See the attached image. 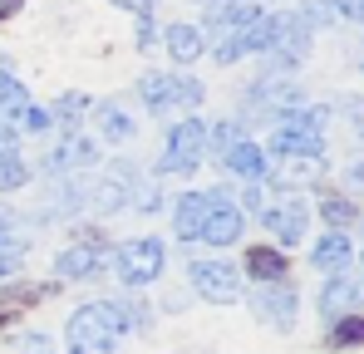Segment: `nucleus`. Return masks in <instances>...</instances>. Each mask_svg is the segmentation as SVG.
Returning <instances> with one entry per match:
<instances>
[{
    "label": "nucleus",
    "instance_id": "obj_1",
    "mask_svg": "<svg viewBox=\"0 0 364 354\" xmlns=\"http://www.w3.org/2000/svg\"><path fill=\"white\" fill-rule=\"evenodd\" d=\"M123 330H128L123 305L94 300V305H79L74 310V320L64 325V345H69V354H114Z\"/></svg>",
    "mask_w": 364,
    "mask_h": 354
},
{
    "label": "nucleus",
    "instance_id": "obj_2",
    "mask_svg": "<svg viewBox=\"0 0 364 354\" xmlns=\"http://www.w3.org/2000/svg\"><path fill=\"white\" fill-rule=\"evenodd\" d=\"M207 153V123L202 118H182L178 128L168 133V148H163V173H192Z\"/></svg>",
    "mask_w": 364,
    "mask_h": 354
},
{
    "label": "nucleus",
    "instance_id": "obj_3",
    "mask_svg": "<svg viewBox=\"0 0 364 354\" xmlns=\"http://www.w3.org/2000/svg\"><path fill=\"white\" fill-rule=\"evenodd\" d=\"M158 271H163V241L138 236L119 251V276L128 286H148V281H158Z\"/></svg>",
    "mask_w": 364,
    "mask_h": 354
},
{
    "label": "nucleus",
    "instance_id": "obj_4",
    "mask_svg": "<svg viewBox=\"0 0 364 354\" xmlns=\"http://www.w3.org/2000/svg\"><path fill=\"white\" fill-rule=\"evenodd\" d=\"M187 276H192V291L202 295V300H217V305L242 300V281H237V271L222 266V261H192Z\"/></svg>",
    "mask_w": 364,
    "mask_h": 354
},
{
    "label": "nucleus",
    "instance_id": "obj_5",
    "mask_svg": "<svg viewBox=\"0 0 364 354\" xmlns=\"http://www.w3.org/2000/svg\"><path fill=\"white\" fill-rule=\"evenodd\" d=\"M266 55L286 59V64H296V59L310 55V20H305L301 10L276 15V30H271V50H266Z\"/></svg>",
    "mask_w": 364,
    "mask_h": 354
},
{
    "label": "nucleus",
    "instance_id": "obj_6",
    "mask_svg": "<svg viewBox=\"0 0 364 354\" xmlns=\"http://www.w3.org/2000/svg\"><path fill=\"white\" fill-rule=\"evenodd\" d=\"M296 291L286 286V281H261V291L251 295V310L261 315V320H271L276 330H291L296 325Z\"/></svg>",
    "mask_w": 364,
    "mask_h": 354
},
{
    "label": "nucleus",
    "instance_id": "obj_7",
    "mask_svg": "<svg viewBox=\"0 0 364 354\" xmlns=\"http://www.w3.org/2000/svg\"><path fill=\"white\" fill-rule=\"evenodd\" d=\"M261 222H266L271 232L281 236L286 246H296V241H305V227H310V207H305L301 197H281V202L261 207Z\"/></svg>",
    "mask_w": 364,
    "mask_h": 354
},
{
    "label": "nucleus",
    "instance_id": "obj_8",
    "mask_svg": "<svg viewBox=\"0 0 364 354\" xmlns=\"http://www.w3.org/2000/svg\"><path fill=\"white\" fill-rule=\"evenodd\" d=\"M271 153H281V158H320V153H325V133L281 118V128H276V138H271Z\"/></svg>",
    "mask_w": 364,
    "mask_h": 354
},
{
    "label": "nucleus",
    "instance_id": "obj_9",
    "mask_svg": "<svg viewBox=\"0 0 364 354\" xmlns=\"http://www.w3.org/2000/svg\"><path fill=\"white\" fill-rule=\"evenodd\" d=\"M217 202L207 197V192H182L178 197V212H173V227H178V241H197L202 232V222H207V212H212Z\"/></svg>",
    "mask_w": 364,
    "mask_h": 354
},
{
    "label": "nucleus",
    "instance_id": "obj_10",
    "mask_svg": "<svg viewBox=\"0 0 364 354\" xmlns=\"http://www.w3.org/2000/svg\"><path fill=\"white\" fill-rule=\"evenodd\" d=\"M89 163H99V148L89 143V138H79V133H69L60 148L45 158V168L60 177V173H74V168H89Z\"/></svg>",
    "mask_w": 364,
    "mask_h": 354
},
{
    "label": "nucleus",
    "instance_id": "obj_11",
    "mask_svg": "<svg viewBox=\"0 0 364 354\" xmlns=\"http://www.w3.org/2000/svg\"><path fill=\"white\" fill-rule=\"evenodd\" d=\"M104 266V246L99 241H84V246H69L55 256V276L64 281H79V276H89V271H99Z\"/></svg>",
    "mask_w": 364,
    "mask_h": 354
},
{
    "label": "nucleus",
    "instance_id": "obj_12",
    "mask_svg": "<svg viewBox=\"0 0 364 354\" xmlns=\"http://www.w3.org/2000/svg\"><path fill=\"white\" fill-rule=\"evenodd\" d=\"M360 305V281L355 276H335L325 291H320V315L325 320H340V315H350Z\"/></svg>",
    "mask_w": 364,
    "mask_h": 354
},
{
    "label": "nucleus",
    "instance_id": "obj_13",
    "mask_svg": "<svg viewBox=\"0 0 364 354\" xmlns=\"http://www.w3.org/2000/svg\"><path fill=\"white\" fill-rule=\"evenodd\" d=\"M197 236H202V241H212V246H232V241H242V212H237V207H227V202H222V207H212Z\"/></svg>",
    "mask_w": 364,
    "mask_h": 354
},
{
    "label": "nucleus",
    "instance_id": "obj_14",
    "mask_svg": "<svg viewBox=\"0 0 364 354\" xmlns=\"http://www.w3.org/2000/svg\"><path fill=\"white\" fill-rule=\"evenodd\" d=\"M266 177L276 182V187H310V182H320L325 177V163L320 158H286L281 168H266Z\"/></svg>",
    "mask_w": 364,
    "mask_h": 354
},
{
    "label": "nucleus",
    "instance_id": "obj_15",
    "mask_svg": "<svg viewBox=\"0 0 364 354\" xmlns=\"http://www.w3.org/2000/svg\"><path fill=\"white\" fill-rule=\"evenodd\" d=\"M227 168L237 177H246V182H261L271 163H266V148L261 143H237V148H227Z\"/></svg>",
    "mask_w": 364,
    "mask_h": 354
},
{
    "label": "nucleus",
    "instance_id": "obj_16",
    "mask_svg": "<svg viewBox=\"0 0 364 354\" xmlns=\"http://www.w3.org/2000/svg\"><path fill=\"white\" fill-rule=\"evenodd\" d=\"M350 256H355V241H350V236H340L335 227H330V236H320V241H315V251H310V261H315L320 271H340Z\"/></svg>",
    "mask_w": 364,
    "mask_h": 354
},
{
    "label": "nucleus",
    "instance_id": "obj_17",
    "mask_svg": "<svg viewBox=\"0 0 364 354\" xmlns=\"http://www.w3.org/2000/svg\"><path fill=\"white\" fill-rule=\"evenodd\" d=\"M128 182H133V173H128V168H119V173H109V177H99V187L89 192V197H94V207H99V212H119L123 202H128V192H133Z\"/></svg>",
    "mask_w": 364,
    "mask_h": 354
},
{
    "label": "nucleus",
    "instance_id": "obj_18",
    "mask_svg": "<svg viewBox=\"0 0 364 354\" xmlns=\"http://www.w3.org/2000/svg\"><path fill=\"white\" fill-rule=\"evenodd\" d=\"M246 271H251L256 281H286L291 261H286L276 246H251V251H246Z\"/></svg>",
    "mask_w": 364,
    "mask_h": 354
},
{
    "label": "nucleus",
    "instance_id": "obj_19",
    "mask_svg": "<svg viewBox=\"0 0 364 354\" xmlns=\"http://www.w3.org/2000/svg\"><path fill=\"white\" fill-rule=\"evenodd\" d=\"M163 45H168L173 64H192V59L202 55V30H192V25H168V30H163Z\"/></svg>",
    "mask_w": 364,
    "mask_h": 354
},
{
    "label": "nucleus",
    "instance_id": "obj_20",
    "mask_svg": "<svg viewBox=\"0 0 364 354\" xmlns=\"http://www.w3.org/2000/svg\"><path fill=\"white\" fill-rule=\"evenodd\" d=\"M138 94L153 114H173V79L168 74H143L138 79Z\"/></svg>",
    "mask_w": 364,
    "mask_h": 354
},
{
    "label": "nucleus",
    "instance_id": "obj_21",
    "mask_svg": "<svg viewBox=\"0 0 364 354\" xmlns=\"http://www.w3.org/2000/svg\"><path fill=\"white\" fill-rule=\"evenodd\" d=\"M99 138H109V143H128L133 138V118L114 109V104H99Z\"/></svg>",
    "mask_w": 364,
    "mask_h": 354
},
{
    "label": "nucleus",
    "instance_id": "obj_22",
    "mask_svg": "<svg viewBox=\"0 0 364 354\" xmlns=\"http://www.w3.org/2000/svg\"><path fill=\"white\" fill-rule=\"evenodd\" d=\"M320 217H325L330 227H355V222H360V207H355L350 197H340V192H325V197H320Z\"/></svg>",
    "mask_w": 364,
    "mask_h": 354
},
{
    "label": "nucleus",
    "instance_id": "obj_23",
    "mask_svg": "<svg viewBox=\"0 0 364 354\" xmlns=\"http://www.w3.org/2000/svg\"><path fill=\"white\" fill-rule=\"evenodd\" d=\"M20 109H30V94H25V84H20V79H10V74H0V114L20 118Z\"/></svg>",
    "mask_w": 364,
    "mask_h": 354
},
{
    "label": "nucleus",
    "instance_id": "obj_24",
    "mask_svg": "<svg viewBox=\"0 0 364 354\" xmlns=\"http://www.w3.org/2000/svg\"><path fill=\"white\" fill-rule=\"evenodd\" d=\"M360 340H364V320L355 315V310H350V315H340V325L330 330V345H340V350H355Z\"/></svg>",
    "mask_w": 364,
    "mask_h": 354
},
{
    "label": "nucleus",
    "instance_id": "obj_25",
    "mask_svg": "<svg viewBox=\"0 0 364 354\" xmlns=\"http://www.w3.org/2000/svg\"><path fill=\"white\" fill-rule=\"evenodd\" d=\"M25 177H30V168H25L20 153H5V158H0V187H5V192L25 187Z\"/></svg>",
    "mask_w": 364,
    "mask_h": 354
},
{
    "label": "nucleus",
    "instance_id": "obj_26",
    "mask_svg": "<svg viewBox=\"0 0 364 354\" xmlns=\"http://www.w3.org/2000/svg\"><path fill=\"white\" fill-rule=\"evenodd\" d=\"M242 143V123H217V128H207V148L212 153H227V148H237Z\"/></svg>",
    "mask_w": 364,
    "mask_h": 354
},
{
    "label": "nucleus",
    "instance_id": "obj_27",
    "mask_svg": "<svg viewBox=\"0 0 364 354\" xmlns=\"http://www.w3.org/2000/svg\"><path fill=\"white\" fill-rule=\"evenodd\" d=\"M202 94H207V89H202L197 79H173V109H197Z\"/></svg>",
    "mask_w": 364,
    "mask_h": 354
},
{
    "label": "nucleus",
    "instance_id": "obj_28",
    "mask_svg": "<svg viewBox=\"0 0 364 354\" xmlns=\"http://www.w3.org/2000/svg\"><path fill=\"white\" fill-rule=\"evenodd\" d=\"M84 109H89V99H84V94H64L60 104H55V114H50V118H60L64 128H74V118L84 114Z\"/></svg>",
    "mask_w": 364,
    "mask_h": 354
},
{
    "label": "nucleus",
    "instance_id": "obj_29",
    "mask_svg": "<svg viewBox=\"0 0 364 354\" xmlns=\"http://www.w3.org/2000/svg\"><path fill=\"white\" fill-rule=\"evenodd\" d=\"M20 261H25V246L10 236V241H0V276H10V271H20Z\"/></svg>",
    "mask_w": 364,
    "mask_h": 354
},
{
    "label": "nucleus",
    "instance_id": "obj_30",
    "mask_svg": "<svg viewBox=\"0 0 364 354\" xmlns=\"http://www.w3.org/2000/svg\"><path fill=\"white\" fill-rule=\"evenodd\" d=\"M15 123H20L25 133H45V128H50V114H45V109H20Z\"/></svg>",
    "mask_w": 364,
    "mask_h": 354
},
{
    "label": "nucleus",
    "instance_id": "obj_31",
    "mask_svg": "<svg viewBox=\"0 0 364 354\" xmlns=\"http://www.w3.org/2000/svg\"><path fill=\"white\" fill-rule=\"evenodd\" d=\"M25 300H30L25 291H5V295H0V320H5V315H15V310H25Z\"/></svg>",
    "mask_w": 364,
    "mask_h": 354
},
{
    "label": "nucleus",
    "instance_id": "obj_32",
    "mask_svg": "<svg viewBox=\"0 0 364 354\" xmlns=\"http://www.w3.org/2000/svg\"><path fill=\"white\" fill-rule=\"evenodd\" d=\"M20 350H25V354H55V345H50L45 335H25V340H20Z\"/></svg>",
    "mask_w": 364,
    "mask_h": 354
},
{
    "label": "nucleus",
    "instance_id": "obj_33",
    "mask_svg": "<svg viewBox=\"0 0 364 354\" xmlns=\"http://www.w3.org/2000/svg\"><path fill=\"white\" fill-rule=\"evenodd\" d=\"M330 10L345 15V20H360V0H330Z\"/></svg>",
    "mask_w": 364,
    "mask_h": 354
},
{
    "label": "nucleus",
    "instance_id": "obj_34",
    "mask_svg": "<svg viewBox=\"0 0 364 354\" xmlns=\"http://www.w3.org/2000/svg\"><path fill=\"white\" fill-rule=\"evenodd\" d=\"M148 40H153V25H148V15H138V50H148Z\"/></svg>",
    "mask_w": 364,
    "mask_h": 354
},
{
    "label": "nucleus",
    "instance_id": "obj_35",
    "mask_svg": "<svg viewBox=\"0 0 364 354\" xmlns=\"http://www.w3.org/2000/svg\"><path fill=\"white\" fill-rule=\"evenodd\" d=\"M5 153H15V133H10V128H0V158H5Z\"/></svg>",
    "mask_w": 364,
    "mask_h": 354
},
{
    "label": "nucleus",
    "instance_id": "obj_36",
    "mask_svg": "<svg viewBox=\"0 0 364 354\" xmlns=\"http://www.w3.org/2000/svg\"><path fill=\"white\" fill-rule=\"evenodd\" d=\"M114 5H123V10H138V15H148V10H153L148 0H114Z\"/></svg>",
    "mask_w": 364,
    "mask_h": 354
},
{
    "label": "nucleus",
    "instance_id": "obj_37",
    "mask_svg": "<svg viewBox=\"0 0 364 354\" xmlns=\"http://www.w3.org/2000/svg\"><path fill=\"white\" fill-rule=\"evenodd\" d=\"M0 241H10V212L0 207Z\"/></svg>",
    "mask_w": 364,
    "mask_h": 354
},
{
    "label": "nucleus",
    "instance_id": "obj_38",
    "mask_svg": "<svg viewBox=\"0 0 364 354\" xmlns=\"http://www.w3.org/2000/svg\"><path fill=\"white\" fill-rule=\"evenodd\" d=\"M202 5H207V15H217V10H227L232 0H202Z\"/></svg>",
    "mask_w": 364,
    "mask_h": 354
},
{
    "label": "nucleus",
    "instance_id": "obj_39",
    "mask_svg": "<svg viewBox=\"0 0 364 354\" xmlns=\"http://www.w3.org/2000/svg\"><path fill=\"white\" fill-rule=\"evenodd\" d=\"M20 5H25V0H0V15H15Z\"/></svg>",
    "mask_w": 364,
    "mask_h": 354
},
{
    "label": "nucleus",
    "instance_id": "obj_40",
    "mask_svg": "<svg viewBox=\"0 0 364 354\" xmlns=\"http://www.w3.org/2000/svg\"><path fill=\"white\" fill-rule=\"evenodd\" d=\"M148 5H153V0H148Z\"/></svg>",
    "mask_w": 364,
    "mask_h": 354
}]
</instances>
